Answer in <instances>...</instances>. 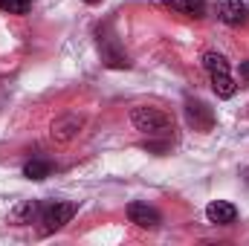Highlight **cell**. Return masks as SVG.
I'll use <instances>...</instances> for the list:
<instances>
[{
	"label": "cell",
	"mask_w": 249,
	"mask_h": 246,
	"mask_svg": "<svg viewBox=\"0 0 249 246\" xmlns=\"http://www.w3.org/2000/svg\"><path fill=\"white\" fill-rule=\"evenodd\" d=\"M130 124L139 133H145L148 139H171V130H174L171 116L160 107H133L130 110Z\"/></svg>",
	"instance_id": "1"
},
{
	"label": "cell",
	"mask_w": 249,
	"mask_h": 246,
	"mask_svg": "<svg viewBox=\"0 0 249 246\" xmlns=\"http://www.w3.org/2000/svg\"><path fill=\"white\" fill-rule=\"evenodd\" d=\"M75 214V203H67V200H50V203H41V217L38 223H44L47 232H55L67 226Z\"/></svg>",
	"instance_id": "2"
},
{
	"label": "cell",
	"mask_w": 249,
	"mask_h": 246,
	"mask_svg": "<svg viewBox=\"0 0 249 246\" xmlns=\"http://www.w3.org/2000/svg\"><path fill=\"white\" fill-rule=\"evenodd\" d=\"M186 122H188V127L206 133V130L214 127V110L206 102H200V99H188L186 102Z\"/></svg>",
	"instance_id": "3"
},
{
	"label": "cell",
	"mask_w": 249,
	"mask_h": 246,
	"mask_svg": "<svg viewBox=\"0 0 249 246\" xmlns=\"http://www.w3.org/2000/svg\"><path fill=\"white\" fill-rule=\"evenodd\" d=\"M127 220H130L133 226H139V229H148V232L160 229V223H162L160 211H157L154 206L142 203V200H133V203L127 206Z\"/></svg>",
	"instance_id": "4"
},
{
	"label": "cell",
	"mask_w": 249,
	"mask_h": 246,
	"mask_svg": "<svg viewBox=\"0 0 249 246\" xmlns=\"http://www.w3.org/2000/svg\"><path fill=\"white\" fill-rule=\"evenodd\" d=\"M217 18L226 26H244L249 18V6L244 0H217Z\"/></svg>",
	"instance_id": "5"
},
{
	"label": "cell",
	"mask_w": 249,
	"mask_h": 246,
	"mask_svg": "<svg viewBox=\"0 0 249 246\" xmlns=\"http://www.w3.org/2000/svg\"><path fill=\"white\" fill-rule=\"evenodd\" d=\"M84 127V119L81 116H75V113H67L61 119H55L53 122V130H50V136L55 139V142H70V139H75L78 136V130Z\"/></svg>",
	"instance_id": "6"
},
{
	"label": "cell",
	"mask_w": 249,
	"mask_h": 246,
	"mask_svg": "<svg viewBox=\"0 0 249 246\" xmlns=\"http://www.w3.org/2000/svg\"><path fill=\"white\" fill-rule=\"evenodd\" d=\"M206 217H209V223H214V226H229V223L238 220V209H235L232 203H226V200H212V203L206 206Z\"/></svg>",
	"instance_id": "7"
},
{
	"label": "cell",
	"mask_w": 249,
	"mask_h": 246,
	"mask_svg": "<svg viewBox=\"0 0 249 246\" xmlns=\"http://www.w3.org/2000/svg\"><path fill=\"white\" fill-rule=\"evenodd\" d=\"M160 3L180 12V15H188V18H203L206 15V0H160Z\"/></svg>",
	"instance_id": "8"
},
{
	"label": "cell",
	"mask_w": 249,
	"mask_h": 246,
	"mask_svg": "<svg viewBox=\"0 0 249 246\" xmlns=\"http://www.w3.org/2000/svg\"><path fill=\"white\" fill-rule=\"evenodd\" d=\"M212 78V90L217 99H232L238 93V84L232 78V72H220V75H209Z\"/></svg>",
	"instance_id": "9"
},
{
	"label": "cell",
	"mask_w": 249,
	"mask_h": 246,
	"mask_svg": "<svg viewBox=\"0 0 249 246\" xmlns=\"http://www.w3.org/2000/svg\"><path fill=\"white\" fill-rule=\"evenodd\" d=\"M12 217H15V223H32V220L41 217V203L38 200H23L20 206H15Z\"/></svg>",
	"instance_id": "10"
},
{
	"label": "cell",
	"mask_w": 249,
	"mask_h": 246,
	"mask_svg": "<svg viewBox=\"0 0 249 246\" xmlns=\"http://www.w3.org/2000/svg\"><path fill=\"white\" fill-rule=\"evenodd\" d=\"M50 174H53V162L50 159H29L23 165V177H29V180H47Z\"/></svg>",
	"instance_id": "11"
},
{
	"label": "cell",
	"mask_w": 249,
	"mask_h": 246,
	"mask_svg": "<svg viewBox=\"0 0 249 246\" xmlns=\"http://www.w3.org/2000/svg\"><path fill=\"white\" fill-rule=\"evenodd\" d=\"M102 44H105V50H102V53H105V64H107V67H113V70H124V67H130L127 55H124L119 47H113L107 38H105Z\"/></svg>",
	"instance_id": "12"
},
{
	"label": "cell",
	"mask_w": 249,
	"mask_h": 246,
	"mask_svg": "<svg viewBox=\"0 0 249 246\" xmlns=\"http://www.w3.org/2000/svg\"><path fill=\"white\" fill-rule=\"evenodd\" d=\"M32 0H0V12L6 15H26Z\"/></svg>",
	"instance_id": "13"
},
{
	"label": "cell",
	"mask_w": 249,
	"mask_h": 246,
	"mask_svg": "<svg viewBox=\"0 0 249 246\" xmlns=\"http://www.w3.org/2000/svg\"><path fill=\"white\" fill-rule=\"evenodd\" d=\"M238 72H241V81H247V84H249V61H241Z\"/></svg>",
	"instance_id": "14"
},
{
	"label": "cell",
	"mask_w": 249,
	"mask_h": 246,
	"mask_svg": "<svg viewBox=\"0 0 249 246\" xmlns=\"http://www.w3.org/2000/svg\"><path fill=\"white\" fill-rule=\"evenodd\" d=\"M84 3H87V6H96V3H102V0H84Z\"/></svg>",
	"instance_id": "15"
}]
</instances>
